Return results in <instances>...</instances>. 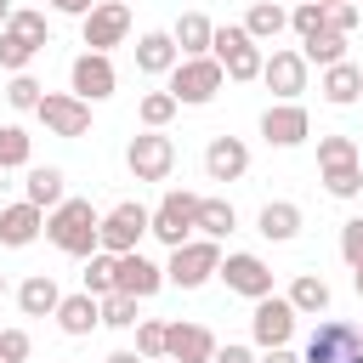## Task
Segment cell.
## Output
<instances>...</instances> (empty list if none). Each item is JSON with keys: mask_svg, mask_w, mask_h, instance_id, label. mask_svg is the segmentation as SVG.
<instances>
[{"mask_svg": "<svg viewBox=\"0 0 363 363\" xmlns=\"http://www.w3.org/2000/svg\"><path fill=\"white\" fill-rule=\"evenodd\" d=\"M6 34H17L23 45H34V51H45L51 45V23H45V11H34V6H17L11 11V23H6Z\"/></svg>", "mask_w": 363, "mask_h": 363, "instance_id": "obj_30", "label": "cell"}, {"mask_svg": "<svg viewBox=\"0 0 363 363\" xmlns=\"http://www.w3.org/2000/svg\"><path fill=\"white\" fill-rule=\"evenodd\" d=\"M289 28V11L278 6V0H255L250 11H244V34L255 40V45H267V40H278Z\"/></svg>", "mask_w": 363, "mask_h": 363, "instance_id": "obj_28", "label": "cell"}, {"mask_svg": "<svg viewBox=\"0 0 363 363\" xmlns=\"http://www.w3.org/2000/svg\"><path fill=\"white\" fill-rule=\"evenodd\" d=\"M164 357H170V363H210V357H216V335H210L204 323H182V318H176V323L164 329Z\"/></svg>", "mask_w": 363, "mask_h": 363, "instance_id": "obj_17", "label": "cell"}, {"mask_svg": "<svg viewBox=\"0 0 363 363\" xmlns=\"http://www.w3.org/2000/svg\"><path fill=\"white\" fill-rule=\"evenodd\" d=\"M159 363H170V357H159Z\"/></svg>", "mask_w": 363, "mask_h": 363, "instance_id": "obj_54", "label": "cell"}, {"mask_svg": "<svg viewBox=\"0 0 363 363\" xmlns=\"http://www.w3.org/2000/svg\"><path fill=\"white\" fill-rule=\"evenodd\" d=\"M238 227V210H233V199H199V227H193V238H227Z\"/></svg>", "mask_w": 363, "mask_h": 363, "instance_id": "obj_29", "label": "cell"}, {"mask_svg": "<svg viewBox=\"0 0 363 363\" xmlns=\"http://www.w3.org/2000/svg\"><path fill=\"white\" fill-rule=\"evenodd\" d=\"M40 233H45V210H34L28 199L0 204V244H6V250H28Z\"/></svg>", "mask_w": 363, "mask_h": 363, "instance_id": "obj_18", "label": "cell"}, {"mask_svg": "<svg viewBox=\"0 0 363 363\" xmlns=\"http://www.w3.org/2000/svg\"><path fill=\"white\" fill-rule=\"evenodd\" d=\"M51 318H57V329H62V335H74V340H79V335H91V329L102 323V306H96V295H85V289H79V295H62Z\"/></svg>", "mask_w": 363, "mask_h": 363, "instance_id": "obj_23", "label": "cell"}, {"mask_svg": "<svg viewBox=\"0 0 363 363\" xmlns=\"http://www.w3.org/2000/svg\"><path fill=\"white\" fill-rule=\"evenodd\" d=\"M102 363H142V357H136V352H108Z\"/></svg>", "mask_w": 363, "mask_h": 363, "instance_id": "obj_48", "label": "cell"}, {"mask_svg": "<svg viewBox=\"0 0 363 363\" xmlns=\"http://www.w3.org/2000/svg\"><path fill=\"white\" fill-rule=\"evenodd\" d=\"M96 306H102V323H108V329H136V323H142V318H136V301H130V295H119V289H113V295H102Z\"/></svg>", "mask_w": 363, "mask_h": 363, "instance_id": "obj_38", "label": "cell"}, {"mask_svg": "<svg viewBox=\"0 0 363 363\" xmlns=\"http://www.w3.org/2000/svg\"><path fill=\"white\" fill-rule=\"evenodd\" d=\"M216 267H221V244H216V238H187V244L170 250V261H164V284H176V289H199V284L216 278Z\"/></svg>", "mask_w": 363, "mask_h": 363, "instance_id": "obj_6", "label": "cell"}, {"mask_svg": "<svg viewBox=\"0 0 363 363\" xmlns=\"http://www.w3.org/2000/svg\"><path fill=\"white\" fill-rule=\"evenodd\" d=\"M34 113H40V125H45L51 136H62V142H79V136L91 130V102H79L74 91H45Z\"/></svg>", "mask_w": 363, "mask_h": 363, "instance_id": "obj_11", "label": "cell"}, {"mask_svg": "<svg viewBox=\"0 0 363 363\" xmlns=\"http://www.w3.org/2000/svg\"><path fill=\"white\" fill-rule=\"evenodd\" d=\"M295 306L284 301V295H267V301H255V312H250V335H255V346L261 352H272V346H289V335H295Z\"/></svg>", "mask_w": 363, "mask_h": 363, "instance_id": "obj_13", "label": "cell"}, {"mask_svg": "<svg viewBox=\"0 0 363 363\" xmlns=\"http://www.w3.org/2000/svg\"><path fill=\"white\" fill-rule=\"evenodd\" d=\"M301 227H306V216H301L295 199H267L261 216H255V233L267 244H289V238H301Z\"/></svg>", "mask_w": 363, "mask_h": 363, "instance_id": "obj_19", "label": "cell"}, {"mask_svg": "<svg viewBox=\"0 0 363 363\" xmlns=\"http://www.w3.org/2000/svg\"><path fill=\"white\" fill-rule=\"evenodd\" d=\"M164 79H170L164 91L176 96V108H204V102H216V96H221V85H227V74H221V62H216V57H182Z\"/></svg>", "mask_w": 363, "mask_h": 363, "instance_id": "obj_2", "label": "cell"}, {"mask_svg": "<svg viewBox=\"0 0 363 363\" xmlns=\"http://www.w3.org/2000/svg\"><path fill=\"white\" fill-rule=\"evenodd\" d=\"M68 91H74L79 102H108V96L119 91L113 57H102V51H79V57L68 62Z\"/></svg>", "mask_w": 363, "mask_h": 363, "instance_id": "obj_10", "label": "cell"}, {"mask_svg": "<svg viewBox=\"0 0 363 363\" xmlns=\"http://www.w3.org/2000/svg\"><path fill=\"white\" fill-rule=\"evenodd\" d=\"M176 62H182V51H176L170 28H147V34L136 40V68H142V74H153V79H159V74H170Z\"/></svg>", "mask_w": 363, "mask_h": 363, "instance_id": "obj_21", "label": "cell"}, {"mask_svg": "<svg viewBox=\"0 0 363 363\" xmlns=\"http://www.w3.org/2000/svg\"><path fill=\"white\" fill-rule=\"evenodd\" d=\"M284 301L295 306V318H323L335 295H329V284H323L318 272H295V284L284 289Z\"/></svg>", "mask_w": 363, "mask_h": 363, "instance_id": "obj_26", "label": "cell"}, {"mask_svg": "<svg viewBox=\"0 0 363 363\" xmlns=\"http://www.w3.org/2000/svg\"><path fill=\"white\" fill-rule=\"evenodd\" d=\"M335 164H363L352 136H318V170H335Z\"/></svg>", "mask_w": 363, "mask_h": 363, "instance_id": "obj_35", "label": "cell"}, {"mask_svg": "<svg viewBox=\"0 0 363 363\" xmlns=\"http://www.w3.org/2000/svg\"><path fill=\"white\" fill-rule=\"evenodd\" d=\"M216 278H221L233 295H244V301H267V295H272V267H267L255 250H227L221 267H216Z\"/></svg>", "mask_w": 363, "mask_h": 363, "instance_id": "obj_9", "label": "cell"}, {"mask_svg": "<svg viewBox=\"0 0 363 363\" xmlns=\"http://www.w3.org/2000/svg\"><path fill=\"white\" fill-rule=\"evenodd\" d=\"M147 238V210L142 204H113L108 216H102V227H96V250H108V255H130L136 244Z\"/></svg>", "mask_w": 363, "mask_h": 363, "instance_id": "obj_12", "label": "cell"}, {"mask_svg": "<svg viewBox=\"0 0 363 363\" xmlns=\"http://www.w3.org/2000/svg\"><path fill=\"white\" fill-rule=\"evenodd\" d=\"M96 227L102 216L91 210V199H62L57 210H45V238L62 250V255H96Z\"/></svg>", "mask_w": 363, "mask_h": 363, "instance_id": "obj_1", "label": "cell"}, {"mask_svg": "<svg viewBox=\"0 0 363 363\" xmlns=\"http://www.w3.org/2000/svg\"><path fill=\"white\" fill-rule=\"evenodd\" d=\"M250 170V147L238 142V136H210V147H204V176L210 182H238Z\"/></svg>", "mask_w": 363, "mask_h": 363, "instance_id": "obj_20", "label": "cell"}, {"mask_svg": "<svg viewBox=\"0 0 363 363\" xmlns=\"http://www.w3.org/2000/svg\"><path fill=\"white\" fill-rule=\"evenodd\" d=\"M113 261L119 255H108V250H96V255H85V295H113Z\"/></svg>", "mask_w": 363, "mask_h": 363, "instance_id": "obj_34", "label": "cell"}, {"mask_svg": "<svg viewBox=\"0 0 363 363\" xmlns=\"http://www.w3.org/2000/svg\"><path fill=\"white\" fill-rule=\"evenodd\" d=\"M318 91H323L329 108H352V102L363 96V68H357V62H335V68L318 74Z\"/></svg>", "mask_w": 363, "mask_h": 363, "instance_id": "obj_22", "label": "cell"}, {"mask_svg": "<svg viewBox=\"0 0 363 363\" xmlns=\"http://www.w3.org/2000/svg\"><path fill=\"white\" fill-rule=\"evenodd\" d=\"M193 227H199V193H187V187H170L153 210H147V233L159 238V244H187L193 238Z\"/></svg>", "mask_w": 363, "mask_h": 363, "instance_id": "obj_4", "label": "cell"}, {"mask_svg": "<svg viewBox=\"0 0 363 363\" xmlns=\"http://www.w3.org/2000/svg\"><path fill=\"white\" fill-rule=\"evenodd\" d=\"M210 34H216V23L204 11H182L176 28H170V40H176L182 57H210Z\"/></svg>", "mask_w": 363, "mask_h": 363, "instance_id": "obj_27", "label": "cell"}, {"mask_svg": "<svg viewBox=\"0 0 363 363\" xmlns=\"http://www.w3.org/2000/svg\"><path fill=\"white\" fill-rule=\"evenodd\" d=\"M125 34H130V6L125 0H96L85 17H79V40H85V51H113V45H125Z\"/></svg>", "mask_w": 363, "mask_h": 363, "instance_id": "obj_7", "label": "cell"}, {"mask_svg": "<svg viewBox=\"0 0 363 363\" xmlns=\"http://www.w3.org/2000/svg\"><path fill=\"white\" fill-rule=\"evenodd\" d=\"M45 6H51L57 17H85V11H91L96 0H45Z\"/></svg>", "mask_w": 363, "mask_h": 363, "instance_id": "obj_46", "label": "cell"}, {"mask_svg": "<svg viewBox=\"0 0 363 363\" xmlns=\"http://www.w3.org/2000/svg\"><path fill=\"white\" fill-rule=\"evenodd\" d=\"M301 57H306V68L318 62V68H335V62H346V34H312V40H301Z\"/></svg>", "mask_w": 363, "mask_h": 363, "instance_id": "obj_31", "label": "cell"}, {"mask_svg": "<svg viewBox=\"0 0 363 363\" xmlns=\"http://www.w3.org/2000/svg\"><path fill=\"white\" fill-rule=\"evenodd\" d=\"M57 301H62V289H57L51 272H28V278L17 284V306H23V318H51Z\"/></svg>", "mask_w": 363, "mask_h": 363, "instance_id": "obj_25", "label": "cell"}, {"mask_svg": "<svg viewBox=\"0 0 363 363\" xmlns=\"http://www.w3.org/2000/svg\"><path fill=\"white\" fill-rule=\"evenodd\" d=\"M323 28H329V34H352V28H357V6L329 0V6H323Z\"/></svg>", "mask_w": 363, "mask_h": 363, "instance_id": "obj_42", "label": "cell"}, {"mask_svg": "<svg viewBox=\"0 0 363 363\" xmlns=\"http://www.w3.org/2000/svg\"><path fill=\"white\" fill-rule=\"evenodd\" d=\"M340 261H346V267L363 261V216H352V221L340 227Z\"/></svg>", "mask_w": 363, "mask_h": 363, "instance_id": "obj_43", "label": "cell"}, {"mask_svg": "<svg viewBox=\"0 0 363 363\" xmlns=\"http://www.w3.org/2000/svg\"><path fill=\"white\" fill-rule=\"evenodd\" d=\"M289 28H295L301 40L323 34V6H295V11H289Z\"/></svg>", "mask_w": 363, "mask_h": 363, "instance_id": "obj_44", "label": "cell"}, {"mask_svg": "<svg viewBox=\"0 0 363 363\" xmlns=\"http://www.w3.org/2000/svg\"><path fill=\"white\" fill-rule=\"evenodd\" d=\"M352 289H357V295H363V261H357V267H352Z\"/></svg>", "mask_w": 363, "mask_h": 363, "instance_id": "obj_50", "label": "cell"}, {"mask_svg": "<svg viewBox=\"0 0 363 363\" xmlns=\"http://www.w3.org/2000/svg\"><path fill=\"white\" fill-rule=\"evenodd\" d=\"M125 170H130L136 182H170V170H176V142H170L164 130H142V136H130V147H125Z\"/></svg>", "mask_w": 363, "mask_h": 363, "instance_id": "obj_8", "label": "cell"}, {"mask_svg": "<svg viewBox=\"0 0 363 363\" xmlns=\"http://www.w3.org/2000/svg\"><path fill=\"white\" fill-rule=\"evenodd\" d=\"M261 85H267L278 102H295V96L306 91V57H301L295 45H278V51L261 62Z\"/></svg>", "mask_w": 363, "mask_h": 363, "instance_id": "obj_14", "label": "cell"}, {"mask_svg": "<svg viewBox=\"0 0 363 363\" xmlns=\"http://www.w3.org/2000/svg\"><path fill=\"white\" fill-rule=\"evenodd\" d=\"M295 6H329V0H295Z\"/></svg>", "mask_w": 363, "mask_h": 363, "instance_id": "obj_51", "label": "cell"}, {"mask_svg": "<svg viewBox=\"0 0 363 363\" xmlns=\"http://www.w3.org/2000/svg\"><path fill=\"white\" fill-rule=\"evenodd\" d=\"M261 136H267V147H301L312 136V119H306L301 102H272L261 113Z\"/></svg>", "mask_w": 363, "mask_h": 363, "instance_id": "obj_16", "label": "cell"}, {"mask_svg": "<svg viewBox=\"0 0 363 363\" xmlns=\"http://www.w3.org/2000/svg\"><path fill=\"white\" fill-rule=\"evenodd\" d=\"M210 363H261V357H255L250 346H238V340H227V346H216V357H210Z\"/></svg>", "mask_w": 363, "mask_h": 363, "instance_id": "obj_45", "label": "cell"}, {"mask_svg": "<svg viewBox=\"0 0 363 363\" xmlns=\"http://www.w3.org/2000/svg\"><path fill=\"white\" fill-rule=\"evenodd\" d=\"M28 352H34L28 329H0V363H28Z\"/></svg>", "mask_w": 363, "mask_h": 363, "instance_id": "obj_41", "label": "cell"}, {"mask_svg": "<svg viewBox=\"0 0 363 363\" xmlns=\"http://www.w3.org/2000/svg\"><path fill=\"white\" fill-rule=\"evenodd\" d=\"M113 289H119V295H130V301H147V295H159V289H164V267H159V261H147L142 250H130V255H119V261H113Z\"/></svg>", "mask_w": 363, "mask_h": 363, "instance_id": "obj_15", "label": "cell"}, {"mask_svg": "<svg viewBox=\"0 0 363 363\" xmlns=\"http://www.w3.org/2000/svg\"><path fill=\"white\" fill-rule=\"evenodd\" d=\"M301 363H363V329L346 323V318H323V323L306 335Z\"/></svg>", "mask_w": 363, "mask_h": 363, "instance_id": "obj_5", "label": "cell"}, {"mask_svg": "<svg viewBox=\"0 0 363 363\" xmlns=\"http://www.w3.org/2000/svg\"><path fill=\"white\" fill-rule=\"evenodd\" d=\"M136 119H142V130H164V125L176 119V96H170V91H147V96L136 102Z\"/></svg>", "mask_w": 363, "mask_h": 363, "instance_id": "obj_33", "label": "cell"}, {"mask_svg": "<svg viewBox=\"0 0 363 363\" xmlns=\"http://www.w3.org/2000/svg\"><path fill=\"white\" fill-rule=\"evenodd\" d=\"M323 193H329V199H357V193H363V164H335V170H323Z\"/></svg>", "mask_w": 363, "mask_h": 363, "instance_id": "obj_36", "label": "cell"}, {"mask_svg": "<svg viewBox=\"0 0 363 363\" xmlns=\"http://www.w3.org/2000/svg\"><path fill=\"white\" fill-rule=\"evenodd\" d=\"M210 57H216V62H221V74H227V79H238V85L261 79V62H267V51L244 34V23H221V28L210 34Z\"/></svg>", "mask_w": 363, "mask_h": 363, "instance_id": "obj_3", "label": "cell"}, {"mask_svg": "<svg viewBox=\"0 0 363 363\" xmlns=\"http://www.w3.org/2000/svg\"><path fill=\"white\" fill-rule=\"evenodd\" d=\"M34 57H40L34 45H23L17 34H6V28H0V68H6V74H28V62H34Z\"/></svg>", "mask_w": 363, "mask_h": 363, "instance_id": "obj_40", "label": "cell"}, {"mask_svg": "<svg viewBox=\"0 0 363 363\" xmlns=\"http://www.w3.org/2000/svg\"><path fill=\"white\" fill-rule=\"evenodd\" d=\"M68 176L57 170V164H28V182H23V199L34 204V210H57L62 199H68V187H62Z\"/></svg>", "mask_w": 363, "mask_h": 363, "instance_id": "obj_24", "label": "cell"}, {"mask_svg": "<svg viewBox=\"0 0 363 363\" xmlns=\"http://www.w3.org/2000/svg\"><path fill=\"white\" fill-rule=\"evenodd\" d=\"M28 153H34V136L23 125H0V170H28Z\"/></svg>", "mask_w": 363, "mask_h": 363, "instance_id": "obj_32", "label": "cell"}, {"mask_svg": "<svg viewBox=\"0 0 363 363\" xmlns=\"http://www.w3.org/2000/svg\"><path fill=\"white\" fill-rule=\"evenodd\" d=\"M40 96H45V85H40L34 74H11V79H6V102H11L17 113H28V108H40Z\"/></svg>", "mask_w": 363, "mask_h": 363, "instance_id": "obj_37", "label": "cell"}, {"mask_svg": "<svg viewBox=\"0 0 363 363\" xmlns=\"http://www.w3.org/2000/svg\"><path fill=\"white\" fill-rule=\"evenodd\" d=\"M346 6H363V0H346Z\"/></svg>", "mask_w": 363, "mask_h": 363, "instance_id": "obj_53", "label": "cell"}, {"mask_svg": "<svg viewBox=\"0 0 363 363\" xmlns=\"http://www.w3.org/2000/svg\"><path fill=\"white\" fill-rule=\"evenodd\" d=\"M261 363H301V352H289V346H272V352H261Z\"/></svg>", "mask_w": 363, "mask_h": 363, "instance_id": "obj_47", "label": "cell"}, {"mask_svg": "<svg viewBox=\"0 0 363 363\" xmlns=\"http://www.w3.org/2000/svg\"><path fill=\"white\" fill-rule=\"evenodd\" d=\"M0 301H6V272H0Z\"/></svg>", "mask_w": 363, "mask_h": 363, "instance_id": "obj_52", "label": "cell"}, {"mask_svg": "<svg viewBox=\"0 0 363 363\" xmlns=\"http://www.w3.org/2000/svg\"><path fill=\"white\" fill-rule=\"evenodd\" d=\"M11 11H17V6H11V0H0V28L11 23Z\"/></svg>", "mask_w": 363, "mask_h": 363, "instance_id": "obj_49", "label": "cell"}, {"mask_svg": "<svg viewBox=\"0 0 363 363\" xmlns=\"http://www.w3.org/2000/svg\"><path fill=\"white\" fill-rule=\"evenodd\" d=\"M164 329H170V323H159V318H142V323H136V357H142V363H159V357H164Z\"/></svg>", "mask_w": 363, "mask_h": 363, "instance_id": "obj_39", "label": "cell"}]
</instances>
